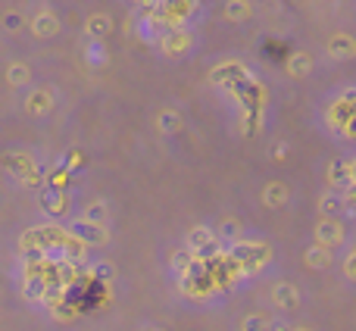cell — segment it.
Here are the masks:
<instances>
[{
  "label": "cell",
  "mask_w": 356,
  "mask_h": 331,
  "mask_svg": "<svg viewBox=\"0 0 356 331\" xmlns=\"http://www.w3.org/2000/svg\"><path fill=\"white\" fill-rule=\"evenodd\" d=\"M69 234H75V238L81 241V244H104L106 241V232H104V225H94V222H88V219H79V222H69Z\"/></svg>",
  "instance_id": "6da1fadb"
},
{
  "label": "cell",
  "mask_w": 356,
  "mask_h": 331,
  "mask_svg": "<svg viewBox=\"0 0 356 331\" xmlns=\"http://www.w3.org/2000/svg\"><path fill=\"white\" fill-rule=\"evenodd\" d=\"M188 247H191V253H200V257H213V253L219 250L213 232H209V228H203V225L194 228V232L188 234Z\"/></svg>",
  "instance_id": "7a4b0ae2"
},
{
  "label": "cell",
  "mask_w": 356,
  "mask_h": 331,
  "mask_svg": "<svg viewBox=\"0 0 356 331\" xmlns=\"http://www.w3.org/2000/svg\"><path fill=\"white\" fill-rule=\"evenodd\" d=\"M316 238H319V244L334 247V244H341L344 232H341V225H338L334 219H322V222H319V228H316Z\"/></svg>",
  "instance_id": "3957f363"
},
{
  "label": "cell",
  "mask_w": 356,
  "mask_h": 331,
  "mask_svg": "<svg viewBox=\"0 0 356 331\" xmlns=\"http://www.w3.org/2000/svg\"><path fill=\"white\" fill-rule=\"evenodd\" d=\"M272 297H275V303L278 307H284V309H291L297 303V288L294 284H275V291H272Z\"/></svg>",
  "instance_id": "277c9868"
},
{
  "label": "cell",
  "mask_w": 356,
  "mask_h": 331,
  "mask_svg": "<svg viewBox=\"0 0 356 331\" xmlns=\"http://www.w3.org/2000/svg\"><path fill=\"white\" fill-rule=\"evenodd\" d=\"M328 259H332V257H328V247L325 244H313L307 250V263L313 266V269H325Z\"/></svg>",
  "instance_id": "5b68a950"
},
{
  "label": "cell",
  "mask_w": 356,
  "mask_h": 331,
  "mask_svg": "<svg viewBox=\"0 0 356 331\" xmlns=\"http://www.w3.org/2000/svg\"><path fill=\"white\" fill-rule=\"evenodd\" d=\"M56 29H60V22H56V16H50V13H41V16L35 19V35L47 38V35H56Z\"/></svg>",
  "instance_id": "8992f818"
},
{
  "label": "cell",
  "mask_w": 356,
  "mask_h": 331,
  "mask_svg": "<svg viewBox=\"0 0 356 331\" xmlns=\"http://www.w3.org/2000/svg\"><path fill=\"white\" fill-rule=\"evenodd\" d=\"M63 207H66V197H63V191H56V188L44 191V209H50V213H60Z\"/></svg>",
  "instance_id": "52a82bcc"
},
{
  "label": "cell",
  "mask_w": 356,
  "mask_h": 331,
  "mask_svg": "<svg viewBox=\"0 0 356 331\" xmlns=\"http://www.w3.org/2000/svg\"><path fill=\"white\" fill-rule=\"evenodd\" d=\"M284 197H288L284 184H269V188H266V203H269V207H282Z\"/></svg>",
  "instance_id": "ba28073f"
},
{
  "label": "cell",
  "mask_w": 356,
  "mask_h": 331,
  "mask_svg": "<svg viewBox=\"0 0 356 331\" xmlns=\"http://www.w3.org/2000/svg\"><path fill=\"white\" fill-rule=\"evenodd\" d=\"M85 219L94 222V225H104V222H106V207H104V203H91V207L85 209Z\"/></svg>",
  "instance_id": "9c48e42d"
},
{
  "label": "cell",
  "mask_w": 356,
  "mask_h": 331,
  "mask_svg": "<svg viewBox=\"0 0 356 331\" xmlns=\"http://www.w3.org/2000/svg\"><path fill=\"white\" fill-rule=\"evenodd\" d=\"M341 209H344V203H341V197H334V194L322 197V213H341Z\"/></svg>",
  "instance_id": "30bf717a"
},
{
  "label": "cell",
  "mask_w": 356,
  "mask_h": 331,
  "mask_svg": "<svg viewBox=\"0 0 356 331\" xmlns=\"http://www.w3.org/2000/svg\"><path fill=\"white\" fill-rule=\"evenodd\" d=\"M219 234L222 238H228V241H234L241 234V225L234 219H228V222H222V228H219Z\"/></svg>",
  "instance_id": "8fae6325"
},
{
  "label": "cell",
  "mask_w": 356,
  "mask_h": 331,
  "mask_svg": "<svg viewBox=\"0 0 356 331\" xmlns=\"http://www.w3.org/2000/svg\"><path fill=\"white\" fill-rule=\"evenodd\" d=\"M110 31V19L106 16H94L91 19V35H106Z\"/></svg>",
  "instance_id": "7c38bea8"
},
{
  "label": "cell",
  "mask_w": 356,
  "mask_h": 331,
  "mask_svg": "<svg viewBox=\"0 0 356 331\" xmlns=\"http://www.w3.org/2000/svg\"><path fill=\"white\" fill-rule=\"evenodd\" d=\"M10 81H13V85H22V81H29V69H25V66H13L10 69Z\"/></svg>",
  "instance_id": "4fadbf2b"
},
{
  "label": "cell",
  "mask_w": 356,
  "mask_h": 331,
  "mask_svg": "<svg viewBox=\"0 0 356 331\" xmlns=\"http://www.w3.org/2000/svg\"><path fill=\"white\" fill-rule=\"evenodd\" d=\"M160 122H163V131H172V129H178V122H181V119L172 116V113H163Z\"/></svg>",
  "instance_id": "5bb4252c"
},
{
  "label": "cell",
  "mask_w": 356,
  "mask_h": 331,
  "mask_svg": "<svg viewBox=\"0 0 356 331\" xmlns=\"http://www.w3.org/2000/svg\"><path fill=\"white\" fill-rule=\"evenodd\" d=\"M94 275L104 278V282H110V278H113V266L110 263H97V266H94Z\"/></svg>",
  "instance_id": "9a60e30c"
},
{
  "label": "cell",
  "mask_w": 356,
  "mask_h": 331,
  "mask_svg": "<svg viewBox=\"0 0 356 331\" xmlns=\"http://www.w3.org/2000/svg\"><path fill=\"white\" fill-rule=\"evenodd\" d=\"M291 69H294V72H307L309 60H307V56H294V60H291Z\"/></svg>",
  "instance_id": "2e32d148"
},
{
  "label": "cell",
  "mask_w": 356,
  "mask_h": 331,
  "mask_svg": "<svg viewBox=\"0 0 356 331\" xmlns=\"http://www.w3.org/2000/svg\"><path fill=\"white\" fill-rule=\"evenodd\" d=\"M241 13H244V3H241V0H234V3L228 6V16H234V19H238Z\"/></svg>",
  "instance_id": "e0dca14e"
},
{
  "label": "cell",
  "mask_w": 356,
  "mask_h": 331,
  "mask_svg": "<svg viewBox=\"0 0 356 331\" xmlns=\"http://www.w3.org/2000/svg\"><path fill=\"white\" fill-rule=\"evenodd\" d=\"M344 269H347V275H353V278H356V253H353L350 259H347V266H344Z\"/></svg>",
  "instance_id": "ac0fdd59"
},
{
  "label": "cell",
  "mask_w": 356,
  "mask_h": 331,
  "mask_svg": "<svg viewBox=\"0 0 356 331\" xmlns=\"http://www.w3.org/2000/svg\"><path fill=\"white\" fill-rule=\"evenodd\" d=\"M19 25V16H6V29H16Z\"/></svg>",
  "instance_id": "d6986e66"
},
{
  "label": "cell",
  "mask_w": 356,
  "mask_h": 331,
  "mask_svg": "<svg viewBox=\"0 0 356 331\" xmlns=\"http://www.w3.org/2000/svg\"><path fill=\"white\" fill-rule=\"evenodd\" d=\"M350 181H353V184H356V160H353V163H350Z\"/></svg>",
  "instance_id": "ffe728a7"
},
{
  "label": "cell",
  "mask_w": 356,
  "mask_h": 331,
  "mask_svg": "<svg viewBox=\"0 0 356 331\" xmlns=\"http://www.w3.org/2000/svg\"><path fill=\"white\" fill-rule=\"evenodd\" d=\"M297 331H303V328H297Z\"/></svg>",
  "instance_id": "44dd1931"
}]
</instances>
